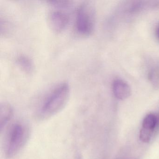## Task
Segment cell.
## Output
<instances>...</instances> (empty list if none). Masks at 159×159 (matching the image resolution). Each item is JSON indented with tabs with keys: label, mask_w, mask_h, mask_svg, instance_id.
<instances>
[{
	"label": "cell",
	"mask_w": 159,
	"mask_h": 159,
	"mask_svg": "<svg viewBox=\"0 0 159 159\" xmlns=\"http://www.w3.org/2000/svg\"><path fill=\"white\" fill-rule=\"evenodd\" d=\"M70 95L68 84L63 83L54 89L42 108L40 117L47 119L55 115L66 106Z\"/></svg>",
	"instance_id": "cell-1"
},
{
	"label": "cell",
	"mask_w": 159,
	"mask_h": 159,
	"mask_svg": "<svg viewBox=\"0 0 159 159\" xmlns=\"http://www.w3.org/2000/svg\"><path fill=\"white\" fill-rule=\"evenodd\" d=\"M95 24V11L93 5L90 2H83L77 11L76 28L78 33L88 36L93 33Z\"/></svg>",
	"instance_id": "cell-2"
},
{
	"label": "cell",
	"mask_w": 159,
	"mask_h": 159,
	"mask_svg": "<svg viewBox=\"0 0 159 159\" xmlns=\"http://www.w3.org/2000/svg\"><path fill=\"white\" fill-rule=\"evenodd\" d=\"M29 132L27 126L22 123H16L11 128L6 146V154L11 158L21 150L28 138Z\"/></svg>",
	"instance_id": "cell-3"
},
{
	"label": "cell",
	"mask_w": 159,
	"mask_h": 159,
	"mask_svg": "<svg viewBox=\"0 0 159 159\" xmlns=\"http://www.w3.org/2000/svg\"><path fill=\"white\" fill-rule=\"evenodd\" d=\"M47 24L50 29L55 33H61L65 30L69 22L68 15L60 10L50 12L47 16Z\"/></svg>",
	"instance_id": "cell-4"
},
{
	"label": "cell",
	"mask_w": 159,
	"mask_h": 159,
	"mask_svg": "<svg viewBox=\"0 0 159 159\" xmlns=\"http://www.w3.org/2000/svg\"><path fill=\"white\" fill-rule=\"evenodd\" d=\"M158 122V117L153 113H149L144 118L139 132V138L141 141L148 143L151 140Z\"/></svg>",
	"instance_id": "cell-5"
},
{
	"label": "cell",
	"mask_w": 159,
	"mask_h": 159,
	"mask_svg": "<svg viewBox=\"0 0 159 159\" xmlns=\"http://www.w3.org/2000/svg\"><path fill=\"white\" fill-rule=\"evenodd\" d=\"M113 93L116 98L119 99H126L131 94V89L128 84L120 80L115 81L113 83Z\"/></svg>",
	"instance_id": "cell-6"
},
{
	"label": "cell",
	"mask_w": 159,
	"mask_h": 159,
	"mask_svg": "<svg viewBox=\"0 0 159 159\" xmlns=\"http://www.w3.org/2000/svg\"><path fill=\"white\" fill-rule=\"evenodd\" d=\"M13 114V109L10 104L4 103L0 106V128L2 130Z\"/></svg>",
	"instance_id": "cell-7"
},
{
	"label": "cell",
	"mask_w": 159,
	"mask_h": 159,
	"mask_svg": "<svg viewBox=\"0 0 159 159\" xmlns=\"http://www.w3.org/2000/svg\"><path fill=\"white\" fill-rule=\"evenodd\" d=\"M16 63L19 67L28 75H31L34 70V65L32 60L25 56L18 57L16 59Z\"/></svg>",
	"instance_id": "cell-8"
},
{
	"label": "cell",
	"mask_w": 159,
	"mask_h": 159,
	"mask_svg": "<svg viewBox=\"0 0 159 159\" xmlns=\"http://www.w3.org/2000/svg\"><path fill=\"white\" fill-rule=\"evenodd\" d=\"M157 34L158 39H159V26H158V28H157Z\"/></svg>",
	"instance_id": "cell-9"
}]
</instances>
